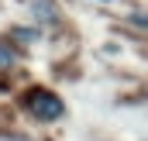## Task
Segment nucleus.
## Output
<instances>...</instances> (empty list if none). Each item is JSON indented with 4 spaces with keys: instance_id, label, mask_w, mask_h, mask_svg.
I'll return each instance as SVG.
<instances>
[{
    "instance_id": "1",
    "label": "nucleus",
    "mask_w": 148,
    "mask_h": 141,
    "mask_svg": "<svg viewBox=\"0 0 148 141\" xmlns=\"http://www.w3.org/2000/svg\"><path fill=\"white\" fill-rule=\"evenodd\" d=\"M24 103H28V110H31V114L45 117V120L62 114V103H59V97H52V93H45V90H35V93H31Z\"/></svg>"
}]
</instances>
